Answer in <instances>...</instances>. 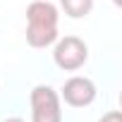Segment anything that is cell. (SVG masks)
I'll use <instances>...</instances> for the list:
<instances>
[{
  "instance_id": "obj_3",
  "label": "cell",
  "mask_w": 122,
  "mask_h": 122,
  "mask_svg": "<svg viewBox=\"0 0 122 122\" xmlns=\"http://www.w3.org/2000/svg\"><path fill=\"white\" fill-rule=\"evenodd\" d=\"M31 122H62L60 93L48 84H36L31 89Z\"/></svg>"
},
{
  "instance_id": "obj_4",
  "label": "cell",
  "mask_w": 122,
  "mask_h": 122,
  "mask_svg": "<svg viewBox=\"0 0 122 122\" xmlns=\"http://www.w3.org/2000/svg\"><path fill=\"white\" fill-rule=\"evenodd\" d=\"M96 96H98L96 84L89 77H79V74L70 77L60 89V101H65L70 108H86L96 101Z\"/></svg>"
},
{
  "instance_id": "obj_2",
  "label": "cell",
  "mask_w": 122,
  "mask_h": 122,
  "mask_svg": "<svg viewBox=\"0 0 122 122\" xmlns=\"http://www.w3.org/2000/svg\"><path fill=\"white\" fill-rule=\"evenodd\" d=\"M53 62L62 72H77L89 60V46L79 36H65L53 43Z\"/></svg>"
},
{
  "instance_id": "obj_5",
  "label": "cell",
  "mask_w": 122,
  "mask_h": 122,
  "mask_svg": "<svg viewBox=\"0 0 122 122\" xmlns=\"http://www.w3.org/2000/svg\"><path fill=\"white\" fill-rule=\"evenodd\" d=\"M60 7L72 19H84L93 10V0H60Z\"/></svg>"
},
{
  "instance_id": "obj_1",
  "label": "cell",
  "mask_w": 122,
  "mask_h": 122,
  "mask_svg": "<svg viewBox=\"0 0 122 122\" xmlns=\"http://www.w3.org/2000/svg\"><path fill=\"white\" fill-rule=\"evenodd\" d=\"M60 12L50 0H34L26 5V43L31 48H48L60 38Z\"/></svg>"
},
{
  "instance_id": "obj_6",
  "label": "cell",
  "mask_w": 122,
  "mask_h": 122,
  "mask_svg": "<svg viewBox=\"0 0 122 122\" xmlns=\"http://www.w3.org/2000/svg\"><path fill=\"white\" fill-rule=\"evenodd\" d=\"M98 122H122V112L120 110H108Z\"/></svg>"
},
{
  "instance_id": "obj_8",
  "label": "cell",
  "mask_w": 122,
  "mask_h": 122,
  "mask_svg": "<svg viewBox=\"0 0 122 122\" xmlns=\"http://www.w3.org/2000/svg\"><path fill=\"white\" fill-rule=\"evenodd\" d=\"M115 5H120V0H115Z\"/></svg>"
},
{
  "instance_id": "obj_7",
  "label": "cell",
  "mask_w": 122,
  "mask_h": 122,
  "mask_svg": "<svg viewBox=\"0 0 122 122\" xmlns=\"http://www.w3.org/2000/svg\"><path fill=\"white\" fill-rule=\"evenodd\" d=\"M3 122H24L22 117H7V120H3Z\"/></svg>"
}]
</instances>
